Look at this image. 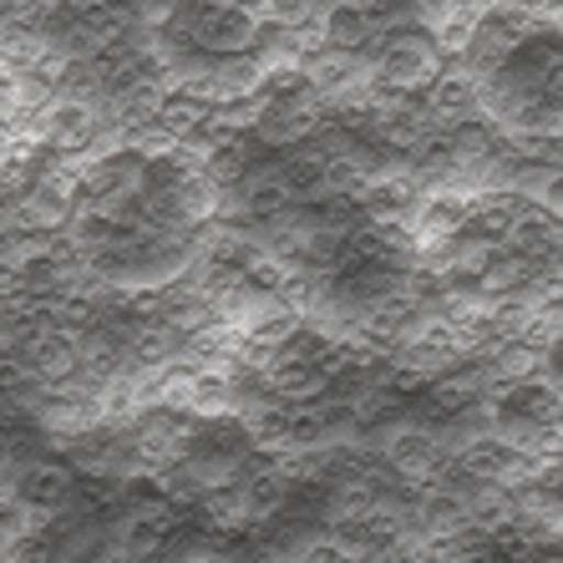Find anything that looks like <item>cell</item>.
<instances>
[{
    "label": "cell",
    "instance_id": "6da1fadb",
    "mask_svg": "<svg viewBox=\"0 0 563 563\" xmlns=\"http://www.w3.org/2000/svg\"><path fill=\"white\" fill-rule=\"evenodd\" d=\"M452 462H457L462 472H472L477 483L512 487V483H528L543 457L528 452V446H518V442H508L503 432H477V437H467V442L452 446Z\"/></svg>",
    "mask_w": 563,
    "mask_h": 563
},
{
    "label": "cell",
    "instance_id": "7a4b0ae2",
    "mask_svg": "<svg viewBox=\"0 0 563 563\" xmlns=\"http://www.w3.org/2000/svg\"><path fill=\"white\" fill-rule=\"evenodd\" d=\"M26 137H31V143H46L52 153H66V157L87 153V147H92V137H97V102H92V97L52 92V102L31 118Z\"/></svg>",
    "mask_w": 563,
    "mask_h": 563
},
{
    "label": "cell",
    "instance_id": "3957f363",
    "mask_svg": "<svg viewBox=\"0 0 563 563\" xmlns=\"http://www.w3.org/2000/svg\"><path fill=\"white\" fill-rule=\"evenodd\" d=\"M380 457L391 462L396 477H407L411 487H427V483H437L442 467L452 462V446L437 432H427V427H396V432H386V442H380Z\"/></svg>",
    "mask_w": 563,
    "mask_h": 563
},
{
    "label": "cell",
    "instance_id": "277c9868",
    "mask_svg": "<svg viewBox=\"0 0 563 563\" xmlns=\"http://www.w3.org/2000/svg\"><path fill=\"white\" fill-rule=\"evenodd\" d=\"M173 503H147V508H132L122 512L118 523H112V533H107V543H112V559L118 563H143V559H157L163 553V543H168L173 533Z\"/></svg>",
    "mask_w": 563,
    "mask_h": 563
},
{
    "label": "cell",
    "instance_id": "5b68a950",
    "mask_svg": "<svg viewBox=\"0 0 563 563\" xmlns=\"http://www.w3.org/2000/svg\"><path fill=\"white\" fill-rule=\"evenodd\" d=\"M71 498H77V467H66V462H26L15 503L31 512V523L56 528V512L71 508Z\"/></svg>",
    "mask_w": 563,
    "mask_h": 563
},
{
    "label": "cell",
    "instance_id": "8992f818",
    "mask_svg": "<svg viewBox=\"0 0 563 563\" xmlns=\"http://www.w3.org/2000/svg\"><path fill=\"white\" fill-rule=\"evenodd\" d=\"M421 92H427V118L437 128H457L467 118H483V92H477V77L467 66H442Z\"/></svg>",
    "mask_w": 563,
    "mask_h": 563
},
{
    "label": "cell",
    "instance_id": "52a82bcc",
    "mask_svg": "<svg viewBox=\"0 0 563 563\" xmlns=\"http://www.w3.org/2000/svg\"><path fill=\"white\" fill-rule=\"evenodd\" d=\"M260 386L285 407H314V401H325L335 391V380L320 361H269L260 371Z\"/></svg>",
    "mask_w": 563,
    "mask_h": 563
},
{
    "label": "cell",
    "instance_id": "ba28073f",
    "mask_svg": "<svg viewBox=\"0 0 563 563\" xmlns=\"http://www.w3.org/2000/svg\"><path fill=\"white\" fill-rule=\"evenodd\" d=\"M314 31H320V46L361 52V46H371L380 21H376V5H371V0H325L320 15H314Z\"/></svg>",
    "mask_w": 563,
    "mask_h": 563
},
{
    "label": "cell",
    "instance_id": "9c48e42d",
    "mask_svg": "<svg viewBox=\"0 0 563 563\" xmlns=\"http://www.w3.org/2000/svg\"><path fill=\"white\" fill-rule=\"evenodd\" d=\"M295 209V198H289V188L279 184V173L275 168H260V173H244L234 184V213L244 223H269L279 219V213Z\"/></svg>",
    "mask_w": 563,
    "mask_h": 563
},
{
    "label": "cell",
    "instance_id": "30bf717a",
    "mask_svg": "<svg viewBox=\"0 0 563 563\" xmlns=\"http://www.w3.org/2000/svg\"><path fill=\"white\" fill-rule=\"evenodd\" d=\"M5 563H56V533L46 523H26L11 538Z\"/></svg>",
    "mask_w": 563,
    "mask_h": 563
},
{
    "label": "cell",
    "instance_id": "8fae6325",
    "mask_svg": "<svg viewBox=\"0 0 563 563\" xmlns=\"http://www.w3.org/2000/svg\"><path fill=\"white\" fill-rule=\"evenodd\" d=\"M264 21H279V26H305L320 15V0H260Z\"/></svg>",
    "mask_w": 563,
    "mask_h": 563
},
{
    "label": "cell",
    "instance_id": "7c38bea8",
    "mask_svg": "<svg viewBox=\"0 0 563 563\" xmlns=\"http://www.w3.org/2000/svg\"><path fill=\"white\" fill-rule=\"evenodd\" d=\"M188 563H239V559H229V553H194Z\"/></svg>",
    "mask_w": 563,
    "mask_h": 563
},
{
    "label": "cell",
    "instance_id": "4fadbf2b",
    "mask_svg": "<svg viewBox=\"0 0 563 563\" xmlns=\"http://www.w3.org/2000/svg\"><path fill=\"white\" fill-rule=\"evenodd\" d=\"M143 563H157V559H143Z\"/></svg>",
    "mask_w": 563,
    "mask_h": 563
},
{
    "label": "cell",
    "instance_id": "5bb4252c",
    "mask_svg": "<svg viewBox=\"0 0 563 563\" xmlns=\"http://www.w3.org/2000/svg\"><path fill=\"white\" fill-rule=\"evenodd\" d=\"M371 5H380V0H371Z\"/></svg>",
    "mask_w": 563,
    "mask_h": 563
}]
</instances>
